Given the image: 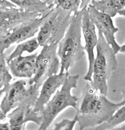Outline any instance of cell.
<instances>
[{
    "label": "cell",
    "mask_w": 125,
    "mask_h": 130,
    "mask_svg": "<svg viewBox=\"0 0 125 130\" xmlns=\"http://www.w3.org/2000/svg\"><path fill=\"white\" fill-rule=\"evenodd\" d=\"M0 7H17L15 5L11 3L9 0H0Z\"/></svg>",
    "instance_id": "cell-22"
},
{
    "label": "cell",
    "mask_w": 125,
    "mask_h": 130,
    "mask_svg": "<svg viewBox=\"0 0 125 130\" xmlns=\"http://www.w3.org/2000/svg\"><path fill=\"white\" fill-rule=\"evenodd\" d=\"M38 53L22 56L11 60L7 63L9 71L12 75L19 78L29 79L35 74L36 61Z\"/></svg>",
    "instance_id": "cell-14"
},
{
    "label": "cell",
    "mask_w": 125,
    "mask_h": 130,
    "mask_svg": "<svg viewBox=\"0 0 125 130\" xmlns=\"http://www.w3.org/2000/svg\"><path fill=\"white\" fill-rule=\"evenodd\" d=\"M5 88H3L2 89H0V99H1V97L2 96V95L4 94L5 92ZM7 117V115H6L3 111H2L1 108V103H0V120L2 121L6 117Z\"/></svg>",
    "instance_id": "cell-23"
},
{
    "label": "cell",
    "mask_w": 125,
    "mask_h": 130,
    "mask_svg": "<svg viewBox=\"0 0 125 130\" xmlns=\"http://www.w3.org/2000/svg\"><path fill=\"white\" fill-rule=\"evenodd\" d=\"M17 7L26 11L43 15L55 5H48L38 0H9Z\"/></svg>",
    "instance_id": "cell-16"
},
{
    "label": "cell",
    "mask_w": 125,
    "mask_h": 130,
    "mask_svg": "<svg viewBox=\"0 0 125 130\" xmlns=\"http://www.w3.org/2000/svg\"><path fill=\"white\" fill-rule=\"evenodd\" d=\"M123 103H114L106 95L92 88L87 84L82 101L78 107L77 117L80 129L92 128L108 121Z\"/></svg>",
    "instance_id": "cell-1"
},
{
    "label": "cell",
    "mask_w": 125,
    "mask_h": 130,
    "mask_svg": "<svg viewBox=\"0 0 125 130\" xmlns=\"http://www.w3.org/2000/svg\"><path fill=\"white\" fill-rule=\"evenodd\" d=\"M40 46L36 37H33L18 44L12 53L6 58L7 63L12 59L23 56L26 53L29 54H33Z\"/></svg>",
    "instance_id": "cell-17"
},
{
    "label": "cell",
    "mask_w": 125,
    "mask_h": 130,
    "mask_svg": "<svg viewBox=\"0 0 125 130\" xmlns=\"http://www.w3.org/2000/svg\"><path fill=\"white\" fill-rule=\"evenodd\" d=\"M89 16L98 31L104 36L107 43L113 49L115 54L119 53L120 49L116 41L115 34L118 29L114 25L112 18L105 13L98 10L92 5L89 4L87 7Z\"/></svg>",
    "instance_id": "cell-9"
},
{
    "label": "cell",
    "mask_w": 125,
    "mask_h": 130,
    "mask_svg": "<svg viewBox=\"0 0 125 130\" xmlns=\"http://www.w3.org/2000/svg\"><path fill=\"white\" fill-rule=\"evenodd\" d=\"M122 103H123V104L124 105H125V96H124V99H123V100L122 101Z\"/></svg>",
    "instance_id": "cell-29"
},
{
    "label": "cell",
    "mask_w": 125,
    "mask_h": 130,
    "mask_svg": "<svg viewBox=\"0 0 125 130\" xmlns=\"http://www.w3.org/2000/svg\"><path fill=\"white\" fill-rule=\"evenodd\" d=\"M119 53L125 54V43L123 45L120 46V49Z\"/></svg>",
    "instance_id": "cell-28"
},
{
    "label": "cell",
    "mask_w": 125,
    "mask_h": 130,
    "mask_svg": "<svg viewBox=\"0 0 125 130\" xmlns=\"http://www.w3.org/2000/svg\"><path fill=\"white\" fill-rule=\"evenodd\" d=\"M58 44L46 45L42 47L36 61L34 75L28 79L30 85L35 84L40 88L50 76L58 74L60 69V61L57 54Z\"/></svg>",
    "instance_id": "cell-7"
},
{
    "label": "cell",
    "mask_w": 125,
    "mask_h": 130,
    "mask_svg": "<svg viewBox=\"0 0 125 130\" xmlns=\"http://www.w3.org/2000/svg\"><path fill=\"white\" fill-rule=\"evenodd\" d=\"M81 0H55L54 4L55 6L73 13L80 10Z\"/></svg>",
    "instance_id": "cell-20"
},
{
    "label": "cell",
    "mask_w": 125,
    "mask_h": 130,
    "mask_svg": "<svg viewBox=\"0 0 125 130\" xmlns=\"http://www.w3.org/2000/svg\"><path fill=\"white\" fill-rule=\"evenodd\" d=\"M91 1L92 0H81V4L80 6V10L87 8Z\"/></svg>",
    "instance_id": "cell-24"
},
{
    "label": "cell",
    "mask_w": 125,
    "mask_h": 130,
    "mask_svg": "<svg viewBox=\"0 0 125 130\" xmlns=\"http://www.w3.org/2000/svg\"><path fill=\"white\" fill-rule=\"evenodd\" d=\"M38 1L44 3L48 5H54V2L55 0H38Z\"/></svg>",
    "instance_id": "cell-26"
},
{
    "label": "cell",
    "mask_w": 125,
    "mask_h": 130,
    "mask_svg": "<svg viewBox=\"0 0 125 130\" xmlns=\"http://www.w3.org/2000/svg\"><path fill=\"white\" fill-rule=\"evenodd\" d=\"M82 19V32L84 37V50L88 55V67L87 73L84 79L88 82L92 80L93 64L95 60L94 50L97 46L98 36H97L96 26L90 19L87 8L83 9Z\"/></svg>",
    "instance_id": "cell-10"
},
{
    "label": "cell",
    "mask_w": 125,
    "mask_h": 130,
    "mask_svg": "<svg viewBox=\"0 0 125 130\" xmlns=\"http://www.w3.org/2000/svg\"><path fill=\"white\" fill-rule=\"evenodd\" d=\"M98 31L97 56L93 64L92 80L89 84L92 88L106 95L107 81L112 73L116 70L118 62L113 49L107 43L103 35Z\"/></svg>",
    "instance_id": "cell-3"
},
{
    "label": "cell",
    "mask_w": 125,
    "mask_h": 130,
    "mask_svg": "<svg viewBox=\"0 0 125 130\" xmlns=\"http://www.w3.org/2000/svg\"><path fill=\"white\" fill-rule=\"evenodd\" d=\"M10 129V126L9 122L2 123L0 120V130H8Z\"/></svg>",
    "instance_id": "cell-25"
},
{
    "label": "cell",
    "mask_w": 125,
    "mask_h": 130,
    "mask_svg": "<svg viewBox=\"0 0 125 130\" xmlns=\"http://www.w3.org/2000/svg\"><path fill=\"white\" fill-rule=\"evenodd\" d=\"M1 108L7 115L20 105L34 107L39 96L40 88L35 84L30 85L28 80L20 79L6 86Z\"/></svg>",
    "instance_id": "cell-6"
},
{
    "label": "cell",
    "mask_w": 125,
    "mask_h": 130,
    "mask_svg": "<svg viewBox=\"0 0 125 130\" xmlns=\"http://www.w3.org/2000/svg\"><path fill=\"white\" fill-rule=\"evenodd\" d=\"M125 122V105L120 107L113 116L106 122L97 126L91 129L107 130L113 129Z\"/></svg>",
    "instance_id": "cell-18"
},
{
    "label": "cell",
    "mask_w": 125,
    "mask_h": 130,
    "mask_svg": "<svg viewBox=\"0 0 125 130\" xmlns=\"http://www.w3.org/2000/svg\"><path fill=\"white\" fill-rule=\"evenodd\" d=\"M51 9L41 17L17 26L6 35L0 37V53H4L12 45L18 44L35 37Z\"/></svg>",
    "instance_id": "cell-8"
},
{
    "label": "cell",
    "mask_w": 125,
    "mask_h": 130,
    "mask_svg": "<svg viewBox=\"0 0 125 130\" xmlns=\"http://www.w3.org/2000/svg\"><path fill=\"white\" fill-rule=\"evenodd\" d=\"M90 4L99 11L113 18L125 7V0H92Z\"/></svg>",
    "instance_id": "cell-15"
},
{
    "label": "cell",
    "mask_w": 125,
    "mask_h": 130,
    "mask_svg": "<svg viewBox=\"0 0 125 130\" xmlns=\"http://www.w3.org/2000/svg\"><path fill=\"white\" fill-rule=\"evenodd\" d=\"M82 9L73 13L71 21L62 40L58 44L57 54L60 61L59 73L69 72L85 55L82 43Z\"/></svg>",
    "instance_id": "cell-2"
},
{
    "label": "cell",
    "mask_w": 125,
    "mask_h": 130,
    "mask_svg": "<svg viewBox=\"0 0 125 130\" xmlns=\"http://www.w3.org/2000/svg\"><path fill=\"white\" fill-rule=\"evenodd\" d=\"M10 129L21 130L26 129L28 122H33L40 126L42 122V116L40 112L34 110V107L29 105H20L7 115Z\"/></svg>",
    "instance_id": "cell-13"
},
{
    "label": "cell",
    "mask_w": 125,
    "mask_h": 130,
    "mask_svg": "<svg viewBox=\"0 0 125 130\" xmlns=\"http://www.w3.org/2000/svg\"><path fill=\"white\" fill-rule=\"evenodd\" d=\"M69 74V72L59 73L49 77L44 82L34 106L35 111L42 112L47 103L64 84Z\"/></svg>",
    "instance_id": "cell-12"
},
{
    "label": "cell",
    "mask_w": 125,
    "mask_h": 130,
    "mask_svg": "<svg viewBox=\"0 0 125 130\" xmlns=\"http://www.w3.org/2000/svg\"><path fill=\"white\" fill-rule=\"evenodd\" d=\"M42 15L24 11L18 7H0V37L6 35L17 26Z\"/></svg>",
    "instance_id": "cell-11"
},
{
    "label": "cell",
    "mask_w": 125,
    "mask_h": 130,
    "mask_svg": "<svg viewBox=\"0 0 125 130\" xmlns=\"http://www.w3.org/2000/svg\"><path fill=\"white\" fill-rule=\"evenodd\" d=\"M118 14L119 16H121L122 17H125V7L124 8H123L122 9H121V10H120L118 12Z\"/></svg>",
    "instance_id": "cell-27"
},
{
    "label": "cell",
    "mask_w": 125,
    "mask_h": 130,
    "mask_svg": "<svg viewBox=\"0 0 125 130\" xmlns=\"http://www.w3.org/2000/svg\"><path fill=\"white\" fill-rule=\"evenodd\" d=\"M12 79L4 53H0V89L8 85Z\"/></svg>",
    "instance_id": "cell-19"
},
{
    "label": "cell",
    "mask_w": 125,
    "mask_h": 130,
    "mask_svg": "<svg viewBox=\"0 0 125 130\" xmlns=\"http://www.w3.org/2000/svg\"><path fill=\"white\" fill-rule=\"evenodd\" d=\"M78 122L77 117L76 115L73 119L69 120L65 119L55 124L54 129L55 130H72Z\"/></svg>",
    "instance_id": "cell-21"
},
{
    "label": "cell",
    "mask_w": 125,
    "mask_h": 130,
    "mask_svg": "<svg viewBox=\"0 0 125 130\" xmlns=\"http://www.w3.org/2000/svg\"><path fill=\"white\" fill-rule=\"evenodd\" d=\"M79 79L78 75H69L60 89L57 90L41 112L42 122L39 129H47L58 115L68 107H71L77 110L79 99L72 95L71 92L72 89L77 88Z\"/></svg>",
    "instance_id": "cell-4"
},
{
    "label": "cell",
    "mask_w": 125,
    "mask_h": 130,
    "mask_svg": "<svg viewBox=\"0 0 125 130\" xmlns=\"http://www.w3.org/2000/svg\"><path fill=\"white\" fill-rule=\"evenodd\" d=\"M73 12L54 6L42 24L37 40L41 47L59 44L64 37L71 21Z\"/></svg>",
    "instance_id": "cell-5"
}]
</instances>
